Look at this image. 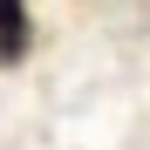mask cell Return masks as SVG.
<instances>
[{
	"instance_id": "obj_1",
	"label": "cell",
	"mask_w": 150,
	"mask_h": 150,
	"mask_svg": "<svg viewBox=\"0 0 150 150\" xmlns=\"http://www.w3.org/2000/svg\"><path fill=\"white\" fill-rule=\"evenodd\" d=\"M34 48V14L28 0H0V68H21Z\"/></svg>"
}]
</instances>
